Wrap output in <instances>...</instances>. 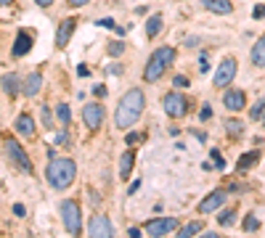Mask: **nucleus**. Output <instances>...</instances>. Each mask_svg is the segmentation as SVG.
<instances>
[{
	"label": "nucleus",
	"instance_id": "f257e3e1",
	"mask_svg": "<svg viewBox=\"0 0 265 238\" xmlns=\"http://www.w3.org/2000/svg\"><path fill=\"white\" fill-rule=\"evenodd\" d=\"M143 109H146V98H143V93H140L138 88L127 90V93L120 98V104H117V114H114L117 127H120V130L133 127V124L140 119V114H143Z\"/></svg>",
	"mask_w": 265,
	"mask_h": 238
},
{
	"label": "nucleus",
	"instance_id": "f03ea898",
	"mask_svg": "<svg viewBox=\"0 0 265 238\" xmlns=\"http://www.w3.org/2000/svg\"><path fill=\"white\" fill-rule=\"evenodd\" d=\"M75 175H77V164L72 162V159H64V156H53L48 164V169H45L48 183L59 191L69 188V185L75 183Z\"/></svg>",
	"mask_w": 265,
	"mask_h": 238
},
{
	"label": "nucleus",
	"instance_id": "7ed1b4c3",
	"mask_svg": "<svg viewBox=\"0 0 265 238\" xmlns=\"http://www.w3.org/2000/svg\"><path fill=\"white\" fill-rule=\"evenodd\" d=\"M175 61V48L172 45H165V48H156L154 53H151V59H149V64H146V69H143V79L146 82H156L162 74L167 72V66Z\"/></svg>",
	"mask_w": 265,
	"mask_h": 238
},
{
	"label": "nucleus",
	"instance_id": "20e7f679",
	"mask_svg": "<svg viewBox=\"0 0 265 238\" xmlns=\"http://www.w3.org/2000/svg\"><path fill=\"white\" fill-rule=\"evenodd\" d=\"M61 220H64L66 233H72V236L80 233V204H77L75 198L61 204Z\"/></svg>",
	"mask_w": 265,
	"mask_h": 238
},
{
	"label": "nucleus",
	"instance_id": "39448f33",
	"mask_svg": "<svg viewBox=\"0 0 265 238\" xmlns=\"http://www.w3.org/2000/svg\"><path fill=\"white\" fill-rule=\"evenodd\" d=\"M165 111H167V117H172V119L186 117L188 114V98L180 95V93H167L165 95Z\"/></svg>",
	"mask_w": 265,
	"mask_h": 238
},
{
	"label": "nucleus",
	"instance_id": "423d86ee",
	"mask_svg": "<svg viewBox=\"0 0 265 238\" xmlns=\"http://www.w3.org/2000/svg\"><path fill=\"white\" fill-rule=\"evenodd\" d=\"M5 154H8V159L16 164V167H21L24 172H32V162H30V156H27V151L21 149V146L16 143L14 138L5 140Z\"/></svg>",
	"mask_w": 265,
	"mask_h": 238
},
{
	"label": "nucleus",
	"instance_id": "0eeeda50",
	"mask_svg": "<svg viewBox=\"0 0 265 238\" xmlns=\"http://www.w3.org/2000/svg\"><path fill=\"white\" fill-rule=\"evenodd\" d=\"M178 228V220L175 217H159V220H149V223L143 225V230L149 236L159 238V236H170L172 230Z\"/></svg>",
	"mask_w": 265,
	"mask_h": 238
},
{
	"label": "nucleus",
	"instance_id": "6e6552de",
	"mask_svg": "<svg viewBox=\"0 0 265 238\" xmlns=\"http://www.w3.org/2000/svg\"><path fill=\"white\" fill-rule=\"evenodd\" d=\"M236 59H225L220 66H218V72H215V77H212V85L215 88H225V85H231L234 82V77H236Z\"/></svg>",
	"mask_w": 265,
	"mask_h": 238
},
{
	"label": "nucleus",
	"instance_id": "1a4fd4ad",
	"mask_svg": "<svg viewBox=\"0 0 265 238\" xmlns=\"http://www.w3.org/2000/svg\"><path fill=\"white\" fill-rule=\"evenodd\" d=\"M88 233L93 238H109V236H114V228H111L106 214H93V220L88 225Z\"/></svg>",
	"mask_w": 265,
	"mask_h": 238
},
{
	"label": "nucleus",
	"instance_id": "9d476101",
	"mask_svg": "<svg viewBox=\"0 0 265 238\" xmlns=\"http://www.w3.org/2000/svg\"><path fill=\"white\" fill-rule=\"evenodd\" d=\"M82 119H85L88 130H98L101 122H104V106H101V104H85V109H82Z\"/></svg>",
	"mask_w": 265,
	"mask_h": 238
},
{
	"label": "nucleus",
	"instance_id": "9b49d317",
	"mask_svg": "<svg viewBox=\"0 0 265 238\" xmlns=\"http://www.w3.org/2000/svg\"><path fill=\"white\" fill-rule=\"evenodd\" d=\"M223 104H225V109H231V111H241V109L247 106V95H244V90H239V88L228 90V93L223 95Z\"/></svg>",
	"mask_w": 265,
	"mask_h": 238
},
{
	"label": "nucleus",
	"instance_id": "f8f14e48",
	"mask_svg": "<svg viewBox=\"0 0 265 238\" xmlns=\"http://www.w3.org/2000/svg\"><path fill=\"white\" fill-rule=\"evenodd\" d=\"M223 201H225V191H212V193L199 204V212H202V214H210L212 209L223 207Z\"/></svg>",
	"mask_w": 265,
	"mask_h": 238
},
{
	"label": "nucleus",
	"instance_id": "ddd939ff",
	"mask_svg": "<svg viewBox=\"0 0 265 238\" xmlns=\"http://www.w3.org/2000/svg\"><path fill=\"white\" fill-rule=\"evenodd\" d=\"M75 27H77L75 19H64V21H61L59 32H56V48H64V45L69 43V37H72V32H75Z\"/></svg>",
	"mask_w": 265,
	"mask_h": 238
},
{
	"label": "nucleus",
	"instance_id": "4468645a",
	"mask_svg": "<svg viewBox=\"0 0 265 238\" xmlns=\"http://www.w3.org/2000/svg\"><path fill=\"white\" fill-rule=\"evenodd\" d=\"M32 50V35L30 32H19L16 35V43H14V56L19 59V56H27Z\"/></svg>",
	"mask_w": 265,
	"mask_h": 238
},
{
	"label": "nucleus",
	"instance_id": "2eb2a0df",
	"mask_svg": "<svg viewBox=\"0 0 265 238\" xmlns=\"http://www.w3.org/2000/svg\"><path fill=\"white\" fill-rule=\"evenodd\" d=\"M202 5H204L207 11H212V14H220V16H228L231 11H234V3H231V0H202Z\"/></svg>",
	"mask_w": 265,
	"mask_h": 238
},
{
	"label": "nucleus",
	"instance_id": "dca6fc26",
	"mask_svg": "<svg viewBox=\"0 0 265 238\" xmlns=\"http://www.w3.org/2000/svg\"><path fill=\"white\" fill-rule=\"evenodd\" d=\"M21 88H24L27 98H35V95L40 93V88H43V74H37V72H35V74H30V77L24 79V85H21Z\"/></svg>",
	"mask_w": 265,
	"mask_h": 238
},
{
	"label": "nucleus",
	"instance_id": "f3484780",
	"mask_svg": "<svg viewBox=\"0 0 265 238\" xmlns=\"http://www.w3.org/2000/svg\"><path fill=\"white\" fill-rule=\"evenodd\" d=\"M0 88L5 90V95L16 98V95H19V88H21V79L16 77V74H5L3 79H0Z\"/></svg>",
	"mask_w": 265,
	"mask_h": 238
},
{
	"label": "nucleus",
	"instance_id": "a211bd4d",
	"mask_svg": "<svg viewBox=\"0 0 265 238\" xmlns=\"http://www.w3.org/2000/svg\"><path fill=\"white\" fill-rule=\"evenodd\" d=\"M16 133L24 135V138H32V135H35V122H32L30 114H21L16 119Z\"/></svg>",
	"mask_w": 265,
	"mask_h": 238
},
{
	"label": "nucleus",
	"instance_id": "6ab92c4d",
	"mask_svg": "<svg viewBox=\"0 0 265 238\" xmlns=\"http://www.w3.org/2000/svg\"><path fill=\"white\" fill-rule=\"evenodd\" d=\"M133 164H135V151H125L120 159V178L127 180V175L133 172Z\"/></svg>",
	"mask_w": 265,
	"mask_h": 238
},
{
	"label": "nucleus",
	"instance_id": "aec40b11",
	"mask_svg": "<svg viewBox=\"0 0 265 238\" xmlns=\"http://www.w3.org/2000/svg\"><path fill=\"white\" fill-rule=\"evenodd\" d=\"M162 27H165V19H162L159 14H154L149 21H146V37H149V40L156 37V35L162 32Z\"/></svg>",
	"mask_w": 265,
	"mask_h": 238
},
{
	"label": "nucleus",
	"instance_id": "412c9836",
	"mask_svg": "<svg viewBox=\"0 0 265 238\" xmlns=\"http://www.w3.org/2000/svg\"><path fill=\"white\" fill-rule=\"evenodd\" d=\"M252 64L255 66H265V35L255 43V48H252Z\"/></svg>",
	"mask_w": 265,
	"mask_h": 238
},
{
	"label": "nucleus",
	"instance_id": "4be33fe9",
	"mask_svg": "<svg viewBox=\"0 0 265 238\" xmlns=\"http://www.w3.org/2000/svg\"><path fill=\"white\" fill-rule=\"evenodd\" d=\"M257 162H260V151H247V154L239 159L236 169H249V167H255Z\"/></svg>",
	"mask_w": 265,
	"mask_h": 238
},
{
	"label": "nucleus",
	"instance_id": "5701e85b",
	"mask_svg": "<svg viewBox=\"0 0 265 238\" xmlns=\"http://www.w3.org/2000/svg\"><path fill=\"white\" fill-rule=\"evenodd\" d=\"M202 228H204L202 223H188V225H183V228L178 230V238H191V236L202 233Z\"/></svg>",
	"mask_w": 265,
	"mask_h": 238
},
{
	"label": "nucleus",
	"instance_id": "b1692460",
	"mask_svg": "<svg viewBox=\"0 0 265 238\" xmlns=\"http://www.w3.org/2000/svg\"><path fill=\"white\" fill-rule=\"evenodd\" d=\"M225 130H228V135H231V138H239V135H241V130H244V124H241L239 119H228V122H225Z\"/></svg>",
	"mask_w": 265,
	"mask_h": 238
},
{
	"label": "nucleus",
	"instance_id": "393cba45",
	"mask_svg": "<svg viewBox=\"0 0 265 238\" xmlns=\"http://www.w3.org/2000/svg\"><path fill=\"white\" fill-rule=\"evenodd\" d=\"M56 114H59V122L64 124V127H66V124H69L72 114H69V106H66V104H59V109H56Z\"/></svg>",
	"mask_w": 265,
	"mask_h": 238
},
{
	"label": "nucleus",
	"instance_id": "a878e982",
	"mask_svg": "<svg viewBox=\"0 0 265 238\" xmlns=\"http://www.w3.org/2000/svg\"><path fill=\"white\" fill-rule=\"evenodd\" d=\"M249 117H252V122H257V119L265 117V101H257L255 109H249Z\"/></svg>",
	"mask_w": 265,
	"mask_h": 238
},
{
	"label": "nucleus",
	"instance_id": "bb28decb",
	"mask_svg": "<svg viewBox=\"0 0 265 238\" xmlns=\"http://www.w3.org/2000/svg\"><path fill=\"white\" fill-rule=\"evenodd\" d=\"M257 228H260V220H257L255 214H247V217H244V230H247V233H252V230H257Z\"/></svg>",
	"mask_w": 265,
	"mask_h": 238
},
{
	"label": "nucleus",
	"instance_id": "cd10ccee",
	"mask_svg": "<svg viewBox=\"0 0 265 238\" xmlns=\"http://www.w3.org/2000/svg\"><path fill=\"white\" fill-rule=\"evenodd\" d=\"M106 50H109V56H114V59H117V56H122V53H125V43L114 40V43H109V48H106Z\"/></svg>",
	"mask_w": 265,
	"mask_h": 238
},
{
	"label": "nucleus",
	"instance_id": "c85d7f7f",
	"mask_svg": "<svg viewBox=\"0 0 265 238\" xmlns=\"http://www.w3.org/2000/svg\"><path fill=\"white\" fill-rule=\"evenodd\" d=\"M218 220H220V225H223V228H225V225H231V223H234V209H225V212H223Z\"/></svg>",
	"mask_w": 265,
	"mask_h": 238
},
{
	"label": "nucleus",
	"instance_id": "c756f323",
	"mask_svg": "<svg viewBox=\"0 0 265 238\" xmlns=\"http://www.w3.org/2000/svg\"><path fill=\"white\" fill-rule=\"evenodd\" d=\"M95 24H98V27H104V30H120L114 19H98V21H95Z\"/></svg>",
	"mask_w": 265,
	"mask_h": 238
},
{
	"label": "nucleus",
	"instance_id": "7c9ffc66",
	"mask_svg": "<svg viewBox=\"0 0 265 238\" xmlns=\"http://www.w3.org/2000/svg\"><path fill=\"white\" fill-rule=\"evenodd\" d=\"M212 117V106H202V111H199V119L202 122H207V119Z\"/></svg>",
	"mask_w": 265,
	"mask_h": 238
},
{
	"label": "nucleus",
	"instance_id": "2f4dec72",
	"mask_svg": "<svg viewBox=\"0 0 265 238\" xmlns=\"http://www.w3.org/2000/svg\"><path fill=\"white\" fill-rule=\"evenodd\" d=\"M212 162H215V167H218V169H225V162H223V156L218 154V151H212Z\"/></svg>",
	"mask_w": 265,
	"mask_h": 238
},
{
	"label": "nucleus",
	"instance_id": "473e14b6",
	"mask_svg": "<svg viewBox=\"0 0 265 238\" xmlns=\"http://www.w3.org/2000/svg\"><path fill=\"white\" fill-rule=\"evenodd\" d=\"M93 93H95V98H104V95H106V85H95Z\"/></svg>",
	"mask_w": 265,
	"mask_h": 238
},
{
	"label": "nucleus",
	"instance_id": "72a5a7b5",
	"mask_svg": "<svg viewBox=\"0 0 265 238\" xmlns=\"http://www.w3.org/2000/svg\"><path fill=\"white\" fill-rule=\"evenodd\" d=\"M14 214H16V217H24V214H27L24 204H14Z\"/></svg>",
	"mask_w": 265,
	"mask_h": 238
},
{
	"label": "nucleus",
	"instance_id": "f704fd0d",
	"mask_svg": "<svg viewBox=\"0 0 265 238\" xmlns=\"http://www.w3.org/2000/svg\"><path fill=\"white\" fill-rule=\"evenodd\" d=\"M252 16H255V19H263V16H265V5H257V8L252 11Z\"/></svg>",
	"mask_w": 265,
	"mask_h": 238
},
{
	"label": "nucleus",
	"instance_id": "c9c22d12",
	"mask_svg": "<svg viewBox=\"0 0 265 238\" xmlns=\"http://www.w3.org/2000/svg\"><path fill=\"white\" fill-rule=\"evenodd\" d=\"M175 88H188V79H186V77H175Z\"/></svg>",
	"mask_w": 265,
	"mask_h": 238
},
{
	"label": "nucleus",
	"instance_id": "e433bc0d",
	"mask_svg": "<svg viewBox=\"0 0 265 238\" xmlns=\"http://www.w3.org/2000/svg\"><path fill=\"white\" fill-rule=\"evenodd\" d=\"M43 122H45V127H50V111L43 106Z\"/></svg>",
	"mask_w": 265,
	"mask_h": 238
},
{
	"label": "nucleus",
	"instance_id": "4c0bfd02",
	"mask_svg": "<svg viewBox=\"0 0 265 238\" xmlns=\"http://www.w3.org/2000/svg\"><path fill=\"white\" fill-rule=\"evenodd\" d=\"M138 188H140V180H133V183H130V188H127V193H135Z\"/></svg>",
	"mask_w": 265,
	"mask_h": 238
},
{
	"label": "nucleus",
	"instance_id": "58836bf2",
	"mask_svg": "<svg viewBox=\"0 0 265 238\" xmlns=\"http://www.w3.org/2000/svg\"><path fill=\"white\" fill-rule=\"evenodd\" d=\"M66 3H69V5H72V8H80V5H85V3H88V0H66Z\"/></svg>",
	"mask_w": 265,
	"mask_h": 238
},
{
	"label": "nucleus",
	"instance_id": "ea45409f",
	"mask_svg": "<svg viewBox=\"0 0 265 238\" xmlns=\"http://www.w3.org/2000/svg\"><path fill=\"white\" fill-rule=\"evenodd\" d=\"M77 74H80V77H90V69H88V66H85V64H82V66H80V69H77Z\"/></svg>",
	"mask_w": 265,
	"mask_h": 238
},
{
	"label": "nucleus",
	"instance_id": "a19ab883",
	"mask_svg": "<svg viewBox=\"0 0 265 238\" xmlns=\"http://www.w3.org/2000/svg\"><path fill=\"white\" fill-rule=\"evenodd\" d=\"M127 236H130V238H140V228H130V230H127Z\"/></svg>",
	"mask_w": 265,
	"mask_h": 238
},
{
	"label": "nucleus",
	"instance_id": "79ce46f5",
	"mask_svg": "<svg viewBox=\"0 0 265 238\" xmlns=\"http://www.w3.org/2000/svg\"><path fill=\"white\" fill-rule=\"evenodd\" d=\"M66 140H69V138H66V133H59V135H56V143H66Z\"/></svg>",
	"mask_w": 265,
	"mask_h": 238
},
{
	"label": "nucleus",
	"instance_id": "37998d69",
	"mask_svg": "<svg viewBox=\"0 0 265 238\" xmlns=\"http://www.w3.org/2000/svg\"><path fill=\"white\" fill-rule=\"evenodd\" d=\"M37 5H43V8H48V5H53V0H35Z\"/></svg>",
	"mask_w": 265,
	"mask_h": 238
},
{
	"label": "nucleus",
	"instance_id": "c03bdc74",
	"mask_svg": "<svg viewBox=\"0 0 265 238\" xmlns=\"http://www.w3.org/2000/svg\"><path fill=\"white\" fill-rule=\"evenodd\" d=\"M138 140H140V135H135V133L127 135V143H138Z\"/></svg>",
	"mask_w": 265,
	"mask_h": 238
},
{
	"label": "nucleus",
	"instance_id": "a18cd8bd",
	"mask_svg": "<svg viewBox=\"0 0 265 238\" xmlns=\"http://www.w3.org/2000/svg\"><path fill=\"white\" fill-rule=\"evenodd\" d=\"M11 3H14V0H0V5H11Z\"/></svg>",
	"mask_w": 265,
	"mask_h": 238
},
{
	"label": "nucleus",
	"instance_id": "49530a36",
	"mask_svg": "<svg viewBox=\"0 0 265 238\" xmlns=\"http://www.w3.org/2000/svg\"><path fill=\"white\" fill-rule=\"evenodd\" d=\"M263 124H265V117H263Z\"/></svg>",
	"mask_w": 265,
	"mask_h": 238
}]
</instances>
